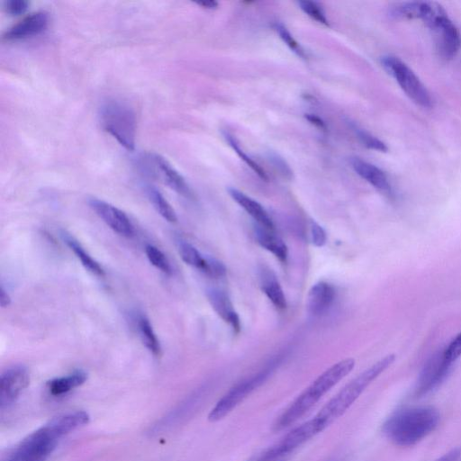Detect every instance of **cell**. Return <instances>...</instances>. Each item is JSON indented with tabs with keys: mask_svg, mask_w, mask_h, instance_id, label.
<instances>
[{
	"mask_svg": "<svg viewBox=\"0 0 461 461\" xmlns=\"http://www.w3.org/2000/svg\"><path fill=\"white\" fill-rule=\"evenodd\" d=\"M88 420L84 411L59 415L22 439L2 461H45L64 436Z\"/></svg>",
	"mask_w": 461,
	"mask_h": 461,
	"instance_id": "obj_1",
	"label": "cell"
},
{
	"mask_svg": "<svg viewBox=\"0 0 461 461\" xmlns=\"http://www.w3.org/2000/svg\"><path fill=\"white\" fill-rule=\"evenodd\" d=\"M439 413L431 406L406 407L393 412L384 423L383 431L395 445L413 446L438 425Z\"/></svg>",
	"mask_w": 461,
	"mask_h": 461,
	"instance_id": "obj_2",
	"label": "cell"
},
{
	"mask_svg": "<svg viewBox=\"0 0 461 461\" xmlns=\"http://www.w3.org/2000/svg\"><path fill=\"white\" fill-rule=\"evenodd\" d=\"M355 366V359H342L321 373L283 411L274 424L276 430L287 428L309 411L335 384L347 376Z\"/></svg>",
	"mask_w": 461,
	"mask_h": 461,
	"instance_id": "obj_3",
	"label": "cell"
},
{
	"mask_svg": "<svg viewBox=\"0 0 461 461\" xmlns=\"http://www.w3.org/2000/svg\"><path fill=\"white\" fill-rule=\"evenodd\" d=\"M394 360L395 355L385 356L342 387L314 417L322 430L342 416L366 388L386 370Z\"/></svg>",
	"mask_w": 461,
	"mask_h": 461,
	"instance_id": "obj_4",
	"label": "cell"
},
{
	"mask_svg": "<svg viewBox=\"0 0 461 461\" xmlns=\"http://www.w3.org/2000/svg\"><path fill=\"white\" fill-rule=\"evenodd\" d=\"M104 130L126 149L133 150L136 138V115L133 109L119 100L106 101L100 109Z\"/></svg>",
	"mask_w": 461,
	"mask_h": 461,
	"instance_id": "obj_5",
	"label": "cell"
},
{
	"mask_svg": "<svg viewBox=\"0 0 461 461\" xmlns=\"http://www.w3.org/2000/svg\"><path fill=\"white\" fill-rule=\"evenodd\" d=\"M384 69L396 80L403 92L415 104L422 107H430L432 98L426 86L416 74L399 58L384 56L381 59Z\"/></svg>",
	"mask_w": 461,
	"mask_h": 461,
	"instance_id": "obj_6",
	"label": "cell"
},
{
	"mask_svg": "<svg viewBox=\"0 0 461 461\" xmlns=\"http://www.w3.org/2000/svg\"><path fill=\"white\" fill-rule=\"evenodd\" d=\"M273 369L274 366L271 365L236 384L216 402L208 415V420L212 422H215L223 419L255 389L261 385Z\"/></svg>",
	"mask_w": 461,
	"mask_h": 461,
	"instance_id": "obj_7",
	"label": "cell"
},
{
	"mask_svg": "<svg viewBox=\"0 0 461 461\" xmlns=\"http://www.w3.org/2000/svg\"><path fill=\"white\" fill-rule=\"evenodd\" d=\"M321 431L320 424L313 418L285 434L276 444L268 448L258 461H272L283 456Z\"/></svg>",
	"mask_w": 461,
	"mask_h": 461,
	"instance_id": "obj_8",
	"label": "cell"
},
{
	"mask_svg": "<svg viewBox=\"0 0 461 461\" xmlns=\"http://www.w3.org/2000/svg\"><path fill=\"white\" fill-rule=\"evenodd\" d=\"M452 365L443 351L432 356L419 375L415 388L416 396H423L437 388L447 375Z\"/></svg>",
	"mask_w": 461,
	"mask_h": 461,
	"instance_id": "obj_9",
	"label": "cell"
},
{
	"mask_svg": "<svg viewBox=\"0 0 461 461\" xmlns=\"http://www.w3.org/2000/svg\"><path fill=\"white\" fill-rule=\"evenodd\" d=\"M30 384L28 369L21 365L5 370L0 381L1 411L9 408Z\"/></svg>",
	"mask_w": 461,
	"mask_h": 461,
	"instance_id": "obj_10",
	"label": "cell"
},
{
	"mask_svg": "<svg viewBox=\"0 0 461 461\" xmlns=\"http://www.w3.org/2000/svg\"><path fill=\"white\" fill-rule=\"evenodd\" d=\"M88 204L95 213L114 232L126 238L134 235V226L123 211L97 198H90Z\"/></svg>",
	"mask_w": 461,
	"mask_h": 461,
	"instance_id": "obj_11",
	"label": "cell"
},
{
	"mask_svg": "<svg viewBox=\"0 0 461 461\" xmlns=\"http://www.w3.org/2000/svg\"><path fill=\"white\" fill-rule=\"evenodd\" d=\"M49 15L46 12H34L10 27L4 34L5 41H18L40 34L47 28Z\"/></svg>",
	"mask_w": 461,
	"mask_h": 461,
	"instance_id": "obj_12",
	"label": "cell"
},
{
	"mask_svg": "<svg viewBox=\"0 0 461 461\" xmlns=\"http://www.w3.org/2000/svg\"><path fill=\"white\" fill-rule=\"evenodd\" d=\"M431 31L434 32L439 54L446 59H453L461 43L459 32L455 24L446 16Z\"/></svg>",
	"mask_w": 461,
	"mask_h": 461,
	"instance_id": "obj_13",
	"label": "cell"
},
{
	"mask_svg": "<svg viewBox=\"0 0 461 461\" xmlns=\"http://www.w3.org/2000/svg\"><path fill=\"white\" fill-rule=\"evenodd\" d=\"M206 295L218 316L230 326L233 332L239 333L241 328L240 320L228 294L220 289L210 288Z\"/></svg>",
	"mask_w": 461,
	"mask_h": 461,
	"instance_id": "obj_14",
	"label": "cell"
},
{
	"mask_svg": "<svg viewBox=\"0 0 461 461\" xmlns=\"http://www.w3.org/2000/svg\"><path fill=\"white\" fill-rule=\"evenodd\" d=\"M336 298L335 287L327 282L314 284L307 295V310L312 316L325 313L333 304Z\"/></svg>",
	"mask_w": 461,
	"mask_h": 461,
	"instance_id": "obj_15",
	"label": "cell"
},
{
	"mask_svg": "<svg viewBox=\"0 0 461 461\" xmlns=\"http://www.w3.org/2000/svg\"><path fill=\"white\" fill-rule=\"evenodd\" d=\"M162 181L178 194L192 198L193 193L185 178L162 156L155 154L152 158Z\"/></svg>",
	"mask_w": 461,
	"mask_h": 461,
	"instance_id": "obj_16",
	"label": "cell"
},
{
	"mask_svg": "<svg viewBox=\"0 0 461 461\" xmlns=\"http://www.w3.org/2000/svg\"><path fill=\"white\" fill-rule=\"evenodd\" d=\"M177 250L182 260L210 277H212L218 265V260L204 257L194 246L185 240H177Z\"/></svg>",
	"mask_w": 461,
	"mask_h": 461,
	"instance_id": "obj_17",
	"label": "cell"
},
{
	"mask_svg": "<svg viewBox=\"0 0 461 461\" xmlns=\"http://www.w3.org/2000/svg\"><path fill=\"white\" fill-rule=\"evenodd\" d=\"M228 193L230 197L258 222V225L267 230H275L272 219L258 202L233 187H230Z\"/></svg>",
	"mask_w": 461,
	"mask_h": 461,
	"instance_id": "obj_18",
	"label": "cell"
},
{
	"mask_svg": "<svg viewBox=\"0 0 461 461\" xmlns=\"http://www.w3.org/2000/svg\"><path fill=\"white\" fill-rule=\"evenodd\" d=\"M260 287L274 306L279 310L286 308V298L282 286L272 269L261 266L258 270Z\"/></svg>",
	"mask_w": 461,
	"mask_h": 461,
	"instance_id": "obj_19",
	"label": "cell"
},
{
	"mask_svg": "<svg viewBox=\"0 0 461 461\" xmlns=\"http://www.w3.org/2000/svg\"><path fill=\"white\" fill-rule=\"evenodd\" d=\"M350 164L355 172L374 187L384 193L391 192L388 178L379 167L359 158H352Z\"/></svg>",
	"mask_w": 461,
	"mask_h": 461,
	"instance_id": "obj_20",
	"label": "cell"
},
{
	"mask_svg": "<svg viewBox=\"0 0 461 461\" xmlns=\"http://www.w3.org/2000/svg\"><path fill=\"white\" fill-rule=\"evenodd\" d=\"M255 237L258 243L263 249L271 252L280 262H286L288 258L287 246L283 240L275 233V230L257 225Z\"/></svg>",
	"mask_w": 461,
	"mask_h": 461,
	"instance_id": "obj_21",
	"label": "cell"
},
{
	"mask_svg": "<svg viewBox=\"0 0 461 461\" xmlns=\"http://www.w3.org/2000/svg\"><path fill=\"white\" fill-rule=\"evenodd\" d=\"M87 379V375L83 370H76L73 373L54 378L47 383L49 393L53 396L65 394L74 388L83 384Z\"/></svg>",
	"mask_w": 461,
	"mask_h": 461,
	"instance_id": "obj_22",
	"label": "cell"
},
{
	"mask_svg": "<svg viewBox=\"0 0 461 461\" xmlns=\"http://www.w3.org/2000/svg\"><path fill=\"white\" fill-rule=\"evenodd\" d=\"M61 238L87 271L97 276H104V268L85 250L81 244L73 236L66 231H62Z\"/></svg>",
	"mask_w": 461,
	"mask_h": 461,
	"instance_id": "obj_23",
	"label": "cell"
},
{
	"mask_svg": "<svg viewBox=\"0 0 461 461\" xmlns=\"http://www.w3.org/2000/svg\"><path fill=\"white\" fill-rule=\"evenodd\" d=\"M137 327L143 345L155 357H159L161 354L160 343L149 319L144 315H140L137 319Z\"/></svg>",
	"mask_w": 461,
	"mask_h": 461,
	"instance_id": "obj_24",
	"label": "cell"
},
{
	"mask_svg": "<svg viewBox=\"0 0 461 461\" xmlns=\"http://www.w3.org/2000/svg\"><path fill=\"white\" fill-rule=\"evenodd\" d=\"M146 192L156 211L166 221L176 222L177 220L176 212L163 194L156 187L151 185L147 186Z\"/></svg>",
	"mask_w": 461,
	"mask_h": 461,
	"instance_id": "obj_25",
	"label": "cell"
},
{
	"mask_svg": "<svg viewBox=\"0 0 461 461\" xmlns=\"http://www.w3.org/2000/svg\"><path fill=\"white\" fill-rule=\"evenodd\" d=\"M224 138L228 141L231 149L237 153V155L263 180H267V175L265 170L252 158H250L240 147L236 139L233 135L229 132H224Z\"/></svg>",
	"mask_w": 461,
	"mask_h": 461,
	"instance_id": "obj_26",
	"label": "cell"
},
{
	"mask_svg": "<svg viewBox=\"0 0 461 461\" xmlns=\"http://www.w3.org/2000/svg\"><path fill=\"white\" fill-rule=\"evenodd\" d=\"M145 253L149 261L156 268L167 275L171 274V265L165 254L160 249L151 244H148L145 247Z\"/></svg>",
	"mask_w": 461,
	"mask_h": 461,
	"instance_id": "obj_27",
	"label": "cell"
},
{
	"mask_svg": "<svg viewBox=\"0 0 461 461\" xmlns=\"http://www.w3.org/2000/svg\"><path fill=\"white\" fill-rule=\"evenodd\" d=\"M354 131L356 132L357 138L359 140L365 145L366 148L385 152L387 151L388 148L387 146L379 139L373 136L369 132L366 131L363 129H360L359 127L354 125L352 126Z\"/></svg>",
	"mask_w": 461,
	"mask_h": 461,
	"instance_id": "obj_28",
	"label": "cell"
},
{
	"mask_svg": "<svg viewBox=\"0 0 461 461\" xmlns=\"http://www.w3.org/2000/svg\"><path fill=\"white\" fill-rule=\"evenodd\" d=\"M298 5L303 12L305 13L308 16L321 24L329 25V22L324 12L316 2L303 0L299 1Z\"/></svg>",
	"mask_w": 461,
	"mask_h": 461,
	"instance_id": "obj_29",
	"label": "cell"
},
{
	"mask_svg": "<svg viewBox=\"0 0 461 461\" xmlns=\"http://www.w3.org/2000/svg\"><path fill=\"white\" fill-rule=\"evenodd\" d=\"M275 29L277 32L281 40L287 45V47L294 52L297 56L305 59L306 55L300 44L295 41L290 32L282 23H276Z\"/></svg>",
	"mask_w": 461,
	"mask_h": 461,
	"instance_id": "obj_30",
	"label": "cell"
},
{
	"mask_svg": "<svg viewBox=\"0 0 461 461\" xmlns=\"http://www.w3.org/2000/svg\"><path fill=\"white\" fill-rule=\"evenodd\" d=\"M443 352L447 359L451 363H454L461 357V332L451 340Z\"/></svg>",
	"mask_w": 461,
	"mask_h": 461,
	"instance_id": "obj_31",
	"label": "cell"
},
{
	"mask_svg": "<svg viewBox=\"0 0 461 461\" xmlns=\"http://www.w3.org/2000/svg\"><path fill=\"white\" fill-rule=\"evenodd\" d=\"M312 242L316 247H322L326 244L327 234L324 229L316 221H311Z\"/></svg>",
	"mask_w": 461,
	"mask_h": 461,
	"instance_id": "obj_32",
	"label": "cell"
},
{
	"mask_svg": "<svg viewBox=\"0 0 461 461\" xmlns=\"http://www.w3.org/2000/svg\"><path fill=\"white\" fill-rule=\"evenodd\" d=\"M28 5L26 0H10L5 3V9L12 15H19L26 11Z\"/></svg>",
	"mask_w": 461,
	"mask_h": 461,
	"instance_id": "obj_33",
	"label": "cell"
},
{
	"mask_svg": "<svg viewBox=\"0 0 461 461\" xmlns=\"http://www.w3.org/2000/svg\"><path fill=\"white\" fill-rule=\"evenodd\" d=\"M271 160H273L274 165L281 171L285 176H291V170L287 165H285V161L280 158L278 156L274 155L270 157Z\"/></svg>",
	"mask_w": 461,
	"mask_h": 461,
	"instance_id": "obj_34",
	"label": "cell"
},
{
	"mask_svg": "<svg viewBox=\"0 0 461 461\" xmlns=\"http://www.w3.org/2000/svg\"><path fill=\"white\" fill-rule=\"evenodd\" d=\"M461 456L460 448H453L434 461H459Z\"/></svg>",
	"mask_w": 461,
	"mask_h": 461,
	"instance_id": "obj_35",
	"label": "cell"
},
{
	"mask_svg": "<svg viewBox=\"0 0 461 461\" xmlns=\"http://www.w3.org/2000/svg\"><path fill=\"white\" fill-rule=\"evenodd\" d=\"M11 303V298L8 294V293L5 290V288L3 286H1V289H0V303H1V306L4 308V307H6L10 304Z\"/></svg>",
	"mask_w": 461,
	"mask_h": 461,
	"instance_id": "obj_36",
	"label": "cell"
},
{
	"mask_svg": "<svg viewBox=\"0 0 461 461\" xmlns=\"http://www.w3.org/2000/svg\"><path fill=\"white\" fill-rule=\"evenodd\" d=\"M305 118L311 122L312 124L316 125L321 129H325V123L320 119L318 116L313 114H305Z\"/></svg>",
	"mask_w": 461,
	"mask_h": 461,
	"instance_id": "obj_37",
	"label": "cell"
},
{
	"mask_svg": "<svg viewBox=\"0 0 461 461\" xmlns=\"http://www.w3.org/2000/svg\"><path fill=\"white\" fill-rule=\"evenodd\" d=\"M197 5H201L203 8H207V9H214L218 6V3L215 1L197 2Z\"/></svg>",
	"mask_w": 461,
	"mask_h": 461,
	"instance_id": "obj_38",
	"label": "cell"
}]
</instances>
